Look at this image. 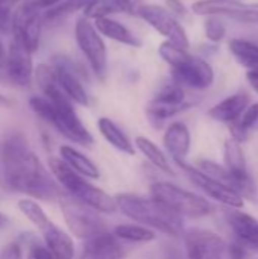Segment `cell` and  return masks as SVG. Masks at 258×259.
Returning <instances> with one entry per match:
<instances>
[{"instance_id": "cell-9", "label": "cell", "mask_w": 258, "mask_h": 259, "mask_svg": "<svg viewBox=\"0 0 258 259\" xmlns=\"http://www.w3.org/2000/svg\"><path fill=\"white\" fill-rule=\"evenodd\" d=\"M135 14L143 21H146L151 27H154L160 35H163L166 41H170L189 50L190 41L187 32L179 23V20L167 8L155 3H143L137 6Z\"/></svg>"}, {"instance_id": "cell-31", "label": "cell", "mask_w": 258, "mask_h": 259, "mask_svg": "<svg viewBox=\"0 0 258 259\" xmlns=\"http://www.w3.org/2000/svg\"><path fill=\"white\" fill-rule=\"evenodd\" d=\"M204 32L205 36L211 41V42H220L225 39L227 36V26L222 20V17H205V23H204Z\"/></svg>"}, {"instance_id": "cell-40", "label": "cell", "mask_w": 258, "mask_h": 259, "mask_svg": "<svg viewBox=\"0 0 258 259\" xmlns=\"http://www.w3.org/2000/svg\"><path fill=\"white\" fill-rule=\"evenodd\" d=\"M5 61H6V49L3 46V41L0 39V71L5 68Z\"/></svg>"}, {"instance_id": "cell-22", "label": "cell", "mask_w": 258, "mask_h": 259, "mask_svg": "<svg viewBox=\"0 0 258 259\" xmlns=\"http://www.w3.org/2000/svg\"><path fill=\"white\" fill-rule=\"evenodd\" d=\"M97 129H99L100 135L105 138V141L108 144H111L114 149H117L122 153L131 155V156L135 155L134 143L114 120H111L108 117H100L97 120Z\"/></svg>"}, {"instance_id": "cell-41", "label": "cell", "mask_w": 258, "mask_h": 259, "mask_svg": "<svg viewBox=\"0 0 258 259\" xmlns=\"http://www.w3.org/2000/svg\"><path fill=\"white\" fill-rule=\"evenodd\" d=\"M8 223H9L8 217H6L5 214H2V212H0V229H3Z\"/></svg>"}, {"instance_id": "cell-5", "label": "cell", "mask_w": 258, "mask_h": 259, "mask_svg": "<svg viewBox=\"0 0 258 259\" xmlns=\"http://www.w3.org/2000/svg\"><path fill=\"white\" fill-rule=\"evenodd\" d=\"M41 93L53 105V117L49 124H52L61 135H64L75 144H79L82 147H91L94 144L91 132L78 117L75 103L58 88V85L55 83Z\"/></svg>"}, {"instance_id": "cell-25", "label": "cell", "mask_w": 258, "mask_h": 259, "mask_svg": "<svg viewBox=\"0 0 258 259\" xmlns=\"http://www.w3.org/2000/svg\"><path fill=\"white\" fill-rule=\"evenodd\" d=\"M224 159H225V168L230 171L233 178V187L234 181L243 176H248V167H246V159L242 152L240 143L234 141L233 138L227 140L224 144ZM234 190V188H233Z\"/></svg>"}, {"instance_id": "cell-15", "label": "cell", "mask_w": 258, "mask_h": 259, "mask_svg": "<svg viewBox=\"0 0 258 259\" xmlns=\"http://www.w3.org/2000/svg\"><path fill=\"white\" fill-rule=\"evenodd\" d=\"M43 26H44L43 14L32 12V11H26V9H21L18 6L14 11V15H12V29H11V33L15 35V36H18L23 41V44L32 53H35L40 49Z\"/></svg>"}, {"instance_id": "cell-10", "label": "cell", "mask_w": 258, "mask_h": 259, "mask_svg": "<svg viewBox=\"0 0 258 259\" xmlns=\"http://www.w3.org/2000/svg\"><path fill=\"white\" fill-rule=\"evenodd\" d=\"M192 12L201 17H228L242 23L258 24V3L240 0H198L192 5Z\"/></svg>"}, {"instance_id": "cell-38", "label": "cell", "mask_w": 258, "mask_h": 259, "mask_svg": "<svg viewBox=\"0 0 258 259\" xmlns=\"http://www.w3.org/2000/svg\"><path fill=\"white\" fill-rule=\"evenodd\" d=\"M246 252L248 250L239 243H234V244L230 246V256H231V259H245Z\"/></svg>"}, {"instance_id": "cell-4", "label": "cell", "mask_w": 258, "mask_h": 259, "mask_svg": "<svg viewBox=\"0 0 258 259\" xmlns=\"http://www.w3.org/2000/svg\"><path fill=\"white\" fill-rule=\"evenodd\" d=\"M49 167L58 185L70 197L79 200L81 203L93 208L100 214H114L117 211V203L113 196L94 187L87 178L71 170L59 158H50Z\"/></svg>"}, {"instance_id": "cell-28", "label": "cell", "mask_w": 258, "mask_h": 259, "mask_svg": "<svg viewBox=\"0 0 258 259\" xmlns=\"http://www.w3.org/2000/svg\"><path fill=\"white\" fill-rule=\"evenodd\" d=\"M113 235L119 238L122 243H131V244H140V243L144 244L157 238L155 231L141 225H119L114 228Z\"/></svg>"}, {"instance_id": "cell-32", "label": "cell", "mask_w": 258, "mask_h": 259, "mask_svg": "<svg viewBox=\"0 0 258 259\" xmlns=\"http://www.w3.org/2000/svg\"><path fill=\"white\" fill-rule=\"evenodd\" d=\"M23 0H0V30L11 32L14 11Z\"/></svg>"}, {"instance_id": "cell-12", "label": "cell", "mask_w": 258, "mask_h": 259, "mask_svg": "<svg viewBox=\"0 0 258 259\" xmlns=\"http://www.w3.org/2000/svg\"><path fill=\"white\" fill-rule=\"evenodd\" d=\"M176 164L181 167V170L186 173V176L190 179V182L193 185H196L199 190H202L210 199H214L216 202H219L222 205H227L230 208H234V209H242L243 208V199L233 188H230L228 185L210 178L208 175L202 173L198 167L190 165L186 161L176 162Z\"/></svg>"}, {"instance_id": "cell-14", "label": "cell", "mask_w": 258, "mask_h": 259, "mask_svg": "<svg viewBox=\"0 0 258 259\" xmlns=\"http://www.w3.org/2000/svg\"><path fill=\"white\" fill-rule=\"evenodd\" d=\"M187 259H222L225 252L224 240L207 229H190L184 234Z\"/></svg>"}, {"instance_id": "cell-18", "label": "cell", "mask_w": 258, "mask_h": 259, "mask_svg": "<svg viewBox=\"0 0 258 259\" xmlns=\"http://www.w3.org/2000/svg\"><path fill=\"white\" fill-rule=\"evenodd\" d=\"M163 143H164L166 150L169 152V155L173 158L175 162L186 161L190 152V146H192V135H190L187 124H184L182 121L170 123L166 127Z\"/></svg>"}, {"instance_id": "cell-7", "label": "cell", "mask_w": 258, "mask_h": 259, "mask_svg": "<svg viewBox=\"0 0 258 259\" xmlns=\"http://www.w3.org/2000/svg\"><path fill=\"white\" fill-rule=\"evenodd\" d=\"M75 39L93 74L103 82L108 74V50L103 36L97 32L90 18L82 15L76 20Z\"/></svg>"}, {"instance_id": "cell-29", "label": "cell", "mask_w": 258, "mask_h": 259, "mask_svg": "<svg viewBox=\"0 0 258 259\" xmlns=\"http://www.w3.org/2000/svg\"><path fill=\"white\" fill-rule=\"evenodd\" d=\"M93 0H64L55 8L43 12L44 23H59L76 12H84Z\"/></svg>"}, {"instance_id": "cell-30", "label": "cell", "mask_w": 258, "mask_h": 259, "mask_svg": "<svg viewBox=\"0 0 258 259\" xmlns=\"http://www.w3.org/2000/svg\"><path fill=\"white\" fill-rule=\"evenodd\" d=\"M17 206H18V209H20V212L38 229V231H41L49 222H50V219L47 217V214L44 212V209L41 208V205L38 203V202H35L33 199H21V200H18V203H17Z\"/></svg>"}, {"instance_id": "cell-20", "label": "cell", "mask_w": 258, "mask_h": 259, "mask_svg": "<svg viewBox=\"0 0 258 259\" xmlns=\"http://www.w3.org/2000/svg\"><path fill=\"white\" fill-rule=\"evenodd\" d=\"M43 234L44 246L55 259H75V243L71 237L58 228L52 220L40 231Z\"/></svg>"}, {"instance_id": "cell-37", "label": "cell", "mask_w": 258, "mask_h": 259, "mask_svg": "<svg viewBox=\"0 0 258 259\" xmlns=\"http://www.w3.org/2000/svg\"><path fill=\"white\" fill-rule=\"evenodd\" d=\"M166 8H167L178 20H179L181 17H187V14H189L186 5H184L181 0H167V2H166Z\"/></svg>"}, {"instance_id": "cell-6", "label": "cell", "mask_w": 258, "mask_h": 259, "mask_svg": "<svg viewBox=\"0 0 258 259\" xmlns=\"http://www.w3.org/2000/svg\"><path fill=\"white\" fill-rule=\"evenodd\" d=\"M151 197L163 203L172 212L179 217L187 219H201L208 215L213 211L211 203L181 187H176L170 182H155L151 185Z\"/></svg>"}, {"instance_id": "cell-23", "label": "cell", "mask_w": 258, "mask_h": 259, "mask_svg": "<svg viewBox=\"0 0 258 259\" xmlns=\"http://www.w3.org/2000/svg\"><path fill=\"white\" fill-rule=\"evenodd\" d=\"M59 159L64 161L71 170H75L76 173H79L81 176L87 178V179H99L100 178V171L97 168V165L82 152L76 150L71 146H61L59 147Z\"/></svg>"}, {"instance_id": "cell-1", "label": "cell", "mask_w": 258, "mask_h": 259, "mask_svg": "<svg viewBox=\"0 0 258 259\" xmlns=\"http://www.w3.org/2000/svg\"><path fill=\"white\" fill-rule=\"evenodd\" d=\"M2 182L9 191L43 202H58L62 196V188L18 132L3 140Z\"/></svg>"}, {"instance_id": "cell-35", "label": "cell", "mask_w": 258, "mask_h": 259, "mask_svg": "<svg viewBox=\"0 0 258 259\" xmlns=\"http://www.w3.org/2000/svg\"><path fill=\"white\" fill-rule=\"evenodd\" d=\"M26 259H55V256L50 253V250L44 244H41L38 241H32L27 246Z\"/></svg>"}, {"instance_id": "cell-11", "label": "cell", "mask_w": 258, "mask_h": 259, "mask_svg": "<svg viewBox=\"0 0 258 259\" xmlns=\"http://www.w3.org/2000/svg\"><path fill=\"white\" fill-rule=\"evenodd\" d=\"M32 52L23 44V41L12 35L9 47L6 49V61L3 71L9 77V80L21 88H27L33 82V61Z\"/></svg>"}, {"instance_id": "cell-3", "label": "cell", "mask_w": 258, "mask_h": 259, "mask_svg": "<svg viewBox=\"0 0 258 259\" xmlns=\"http://www.w3.org/2000/svg\"><path fill=\"white\" fill-rule=\"evenodd\" d=\"M158 53L172 68V79L182 88L202 91L213 85L214 70L205 59L189 53L187 49L170 41H163L158 47Z\"/></svg>"}, {"instance_id": "cell-26", "label": "cell", "mask_w": 258, "mask_h": 259, "mask_svg": "<svg viewBox=\"0 0 258 259\" xmlns=\"http://www.w3.org/2000/svg\"><path fill=\"white\" fill-rule=\"evenodd\" d=\"M228 47L240 65L248 71H258V44L243 38H233L230 39Z\"/></svg>"}, {"instance_id": "cell-13", "label": "cell", "mask_w": 258, "mask_h": 259, "mask_svg": "<svg viewBox=\"0 0 258 259\" xmlns=\"http://www.w3.org/2000/svg\"><path fill=\"white\" fill-rule=\"evenodd\" d=\"M52 68L55 71V79L58 88L75 103L81 106H88L90 99L84 83L81 80V73L76 70L73 61L65 55H55L52 58Z\"/></svg>"}, {"instance_id": "cell-27", "label": "cell", "mask_w": 258, "mask_h": 259, "mask_svg": "<svg viewBox=\"0 0 258 259\" xmlns=\"http://www.w3.org/2000/svg\"><path fill=\"white\" fill-rule=\"evenodd\" d=\"M135 147L155 168H158L160 171H163L166 175H170V176L175 175L169 159L164 155V152L154 141H151L146 137H137L135 138Z\"/></svg>"}, {"instance_id": "cell-2", "label": "cell", "mask_w": 258, "mask_h": 259, "mask_svg": "<svg viewBox=\"0 0 258 259\" xmlns=\"http://www.w3.org/2000/svg\"><path fill=\"white\" fill-rule=\"evenodd\" d=\"M117 209L122 211L129 220L146 226L149 229L160 231L170 237H178L184 232L182 217L172 212L163 203L154 197H143L131 193H120L114 196Z\"/></svg>"}, {"instance_id": "cell-39", "label": "cell", "mask_w": 258, "mask_h": 259, "mask_svg": "<svg viewBox=\"0 0 258 259\" xmlns=\"http://www.w3.org/2000/svg\"><path fill=\"white\" fill-rule=\"evenodd\" d=\"M246 80L251 85V88L258 93V71H246Z\"/></svg>"}, {"instance_id": "cell-33", "label": "cell", "mask_w": 258, "mask_h": 259, "mask_svg": "<svg viewBox=\"0 0 258 259\" xmlns=\"http://www.w3.org/2000/svg\"><path fill=\"white\" fill-rule=\"evenodd\" d=\"M239 124L248 132H255L258 131V102L255 103H249L248 108L243 111L242 117L237 120Z\"/></svg>"}, {"instance_id": "cell-17", "label": "cell", "mask_w": 258, "mask_h": 259, "mask_svg": "<svg viewBox=\"0 0 258 259\" xmlns=\"http://www.w3.org/2000/svg\"><path fill=\"white\" fill-rule=\"evenodd\" d=\"M228 223L239 244L246 250L258 252V220L255 217L242 211H233L228 214Z\"/></svg>"}, {"instance_id": "cell-34", "label": "cell", "mask_w": 258, "mask_h": 259, "mask_svg": "<svg viewBox=\"0 0 258 259\" xmlns=\"http://www.w3.org/2000/svg\"><path fill=\"white\" fill-rule=\"evenodd\" d=\"M61 2H64V0H23L20 3V8L21 9H26V11H32V12L43 14V12L55 8Z\"/></svg>"}, {"instance_id": "cell-21", "label": "cell", "mask_w": 258, "mask_h": 259, "mask_svg": "<svg viewBox=\"0 0 258 259\" xmlns=\"http://www.w3.org/2000/svg\"><path fill=\"white\" fill-rule=\"evenodd\" d=\"M91 21L102 36L129 47H141V41L123 23L114 20L113 17H99Z\"/></svg>"}, {"instance_id": "cell-19", "label": "cell", "mask_w": 258, "mask_h": 259, "mask_svg": "<svg viewBox=\"0 0 258 259\" xmlns=\"http://www.w3.org/2000/svg\"><path fill=\"white\" fill-rule=\"evenodd\" d=\"M249 96L245 91H239L224 100H220L217 105H214L213 108H210L208 115L219 121V123H225V124H231L234 121H237L243 111L248 108L249 105Z\"/></svg>"}, {"instance_id": "cell-8", "label": "cell", "mask_w": 258, "mask_h": 259, "mask_svg": "<svg viewBox=\"0 0 258 259\" xmlns=\"http://www.w3.org/2000/svg\"><path fill=\"white\" fill-rule=\"evenodd\" d=\"M58 202H59L64 220L70 232L75 237L87 241L90 238H94L100 234L108 232L106 225L103 219L100 217V212L81 203L79 200L70 197L65 193H62Z\"/></svg>"}, {"instance_id": "cell-36", "label": "cell", "mask_w": 258, "mask_h": 259, "mask_svg": "<svg viewBox=\"0 0 258 259\" xmlns=\"http://www.w3.org/2000/svg\"><path fill=\"white\" fill-rule=\"evenodd\" d=\"M0 259H24L23 246L18 241H12L0 249Z\"/></svg>"}, {"instance_id": "cell-16", "label": "cell", "mask_w": 258, "mask_h": 259, "mask_svg": "<svg viewBox=\"0 0 258 259\" xmlns=\"http://www.w3.org/2000/svg\"><path fill=\"white\" fill-rule=\"evenodd\" d=\"M126 252L123 243L111 232L100 234L85 241L78 259H125Z\"/></svg>"}, {"instance_id": "cell-24", "label": "cell", "mask_w": 258, "mask_h": 259, "mask_svg": "<svg viewBox=\"0 0 258 259\" xmlns=\"http://www.w3.org/2000/svg\"><path fill=\"white\" fill-rule=\"evenodd\" d=\"M137 6V0H93L84 11V17L96 20L113 14H135Z\"/></svg>"}]
</instances>
